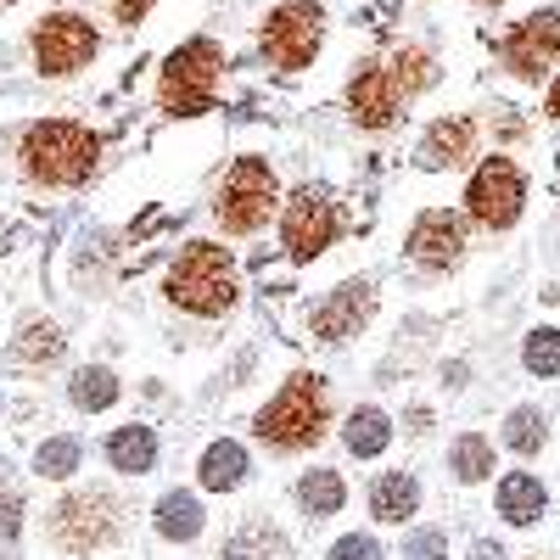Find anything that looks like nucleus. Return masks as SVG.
<instances>
[{
	"label": "nucleus",
	"instance_id": "obj_1",
	"mask_svg": "<svg viewBox=\"0 0 560 560\" xmlns=\"http://www.w3.org/2000/svg\"><path fill=\"white\" fill-rule=\"evenodd\" d=\"M96 158H102V140L68 118H45L23 135V174L39 185H79L90 179Z\"/></svg>",
	"mask_w": 560,
	"mask_h": 560
},
{
	"label": "nucleus",
	"instance_id": "obj_2",
	"mask_svg": "<svg viewBox=\"0 0 560 560\" xmlns=\"http://www.w3.org/2000/svg\"><path fill=\"white\" fill-rule=\"evenodd\" d=\"M325 415H331V409H325V382L303 370V376H292L258 409L253 432L264 443H275V448H308V443L325 438Z\"/></svg>",
	"mask_w": 560,
	"mask_h": 560
},
{
	"label": "nucleus",
	"instance_id": "obj_3",
	"mask_svg": "<svg viewBox=\"0 0 560 560\" xmlns=\"http://www.w3.org/2000/svg\"><path fill=\"white\" fill-rule=\"evenodd\" d=\"M168 298L191 314H224L236 303V258L213 242H191L168 269Z\"/></svg>",
	"mask_w": 560,
	"mask_h": 560
},
{
	"label": "nucleus",
	"instance_id": "obj_4",
	"mask_svg": "<svg viewBox=\"0 0 560 560\" xmlns=\"http://www.w3.org/2000/svg\"><path fill=\"white\" fill-rule=\"evenodd\" d=\"M224 51L213 39H185L179 51L163 62V84H158V102L174 118H197L213 107V84H219Z\"/></svg>",
	"mask_w": 560,
	"mask_h": 560
},
{
	"label": "nucleus",
	"instance_id": "obj_5",
	"mask_svg": "<svg viewBox=\"0 0 560 560\" xmlns=\"http://www.w3.org/2000/svg\"><path fill=\"white\" fill-rule=\"evenodd\" d=\"M275 197H280L275 191V168L264 158H242L236 168L224 174V191H219L213 213H219V224L230 230V236H253V230L269 219Z\"/></svg>",
	"mask_w": 560,
	"mask_h": 560
},
{
	"label": "nucleus",
	"instance_id": "obj_6",
	"mask_svg": "<svg viewBox=\"0 0 560 560\" xmlns=\"http://www.w3.org/2000/svg\"><path fill=\"white\" fill-rule=\"evenodd\" d=\"M319 39H325V12L314 0H287V7H275L269 23H264V51H269L275 68H308Z\"/></svg>",
	"mask_w": 560,
	"mask_h": 560
},
{
	"label": "nucleus",
	"instance_id": "obj_7",
	"mask_svg": "<svg viewBox=\"0 0 560 560\" xmlns=\"http://www.w3.org/2000/svg\"><path fill=\"white\" fill-rule=\"evenodd\" d=\"M522 202H527V185H522V168L510 163V158H488L471 174V185H465V208H471V219L488 224V230L516 224Z\"/></svg>",
	"mask_w": 560,
	"mask_h": 560
},
{
	"label": "nucleus",
	"instance_id": "obj_8",
	"mask_svg": "<svg viewBox=\"0 0 560 560\" xmlns=\"http://www.w3.org/2000/svg\"><path fill=\"white\" fill-rule=\"evenodd\" d=\"M280 242H287V258H292V264H314L325 247L337 242V208H331V197L314 191V185H303V191L287 202Z\"/></svg>",
	"mask_w": 560,
	"mask_h": 560
},
{
	"label": "nucleus",
	"instance_id": "obj_9",
	"mask_svg": "<svg viewBox=\"0 0 560 560\" xmlns=\"http://www.w3.org/2000/svg\"><path fill=\"white\" fill-rule=\"evenodd\" d=\"M118 533V504L107 493H68L51 516V538L68 549V555H90L102 549L107 538Z\"/></svg>",
	"mask_w": 560,
	"mask_h": 560
},
{
	"label": "nucleus",
	"instance_id": "obj_10",
	"mask_svg": "<svg viewBox=\"0 0 560 560\" xmlns=\"http://www.w3.org/2000/svg\"><path fill=\"white\" fill-rule=\"evenodd\" d=\"M90 57H96V28H90V18L57 12V18H45V23L34 28V62H39V73L68 79V73H79Z\"/></svg>",
	"mask_w": 560,
	"mask_h": 560
},
{
	"label": "nucleus",
	"instance_id": "obj_11",
	"mask_svg": "<svg viewBox=\"0 0 560 560\" xmlns=\"http://www.w3.org/2000/svg\"><path fill=\"white\" fill-rule=\"evenodd\" d=\"M555 57H560V12H533L504 39V68L516 79H538Z\"/></svg>",
	"mask_w": 560,
	"mask_h": 560
},
{
	"label": "nucleus",
	"instance_id": "obj_12",
	"mask_svg": "<svg viewBox=\"0 0 560 560\" xmlns=\"http://www.w3.org/2000/svg\"><path fill=\"white\" fill-rule=\"evenodd\" d=\"M370 308H376V292H370V280H342V287L314 308L308 325H314V337H319V342H348V337H359V325L370 319Z\"/></svg>",
	"mask_w": 560,
	"mask_h": 560
},
{
	"label": "nucleus",
	"instance_id": "obj_13",
	"mask_svg": "<svg viewBox=\"0 0 560 560\" xmlns=\"http://www.w3.org/2000/svg\"><path fill=\"white\" fill-rule=\"evenodd\" d=\"M398 102H404V84L393 79V68H359L353 84H348V107L364 129H387L398 118Z\"/></svg>",
	"mask_w": 560,
	"mask_h": 560
},
{
	"label": "nucleus",
	"instance_id": "obj_14",
	"mask_svg": "<svg viewBox=\"0 0 560 560\" xmlns=\"http://www.w3.org/2000/svg\"><path fill=\"white\" fill-rule=\"evenodd\" d=\"M459 247H465V224H459L454 213H443V208L420 213L415 230H409V258H415L420 269H448V264L459 258Z\"/></svg>",
	"mask_w": 560,
	"mask_h": 560
},
{
	"label": "nucleus",
	"instance_id": "obj_15",
	"mask_svg": "<svg viewBox=\"0 0 560 560\" xmlns=\"http://www.w3.org/2000/svg\"><path fill=\"white\" fill-rule=\"evenodd\" d=\"M477 140V124L471 118H443L427 129V140H420V168H454L465 152H471Z\"/></svg>",
	"mask_w": 560,
	"mask_h": 560
},
{
	"label": "nucleus",
	"instance_id": "obj_16",
	"mask_svg": "<svg viewBox=\"0 0 560 560\" xmlns=\"http://www.w3.org/2000/svg\"><path fill=\"white\" fill-rule=\"evenodd\" d=\"M499 516H504L510 527H533V522L544 516V482L527 477V471H510V477L499 482Z\"/></svg>",
	"mask_w": 560,
	"mask_h": 560
},
{
	"label": "nucleus",
	"instance_id": "obj_17",
	"mask_svg": "<svg viewBox=\"0 0 560 560\" xmlns=\"http://www.w3.org/2000/svg\"><path fill=\"white\" fill-rule=\"evenodd\" d=\"M415 510H420V488H415L409 471H387L376 488H370V516L376 522H404V516H415Z\"/></svg>",
	"mask_w": 560,
	"mask_h": 560
},
{
	"label": "nucleus",
	"instance_id": "obj_18",
	"mask_svg": "<svg viewBox=\"0 0 560 560\" xmlns=\"http://www.w3.org/2000/svg\"><path fill=\"white\" fill-rule=\"evenodd\" d=\"M242 482H247V448L230 443V438H219V443L202 454V488H208V493H230V488H242Z\"/></svg>",
	"mask_w": 560,
	"mask_h": 560
},
{
	"label": "nucleus",
	"instance_id": "obj_19",
	"mask_svg": "<svg viewBox=\"0 0 560 560\" xmlns=\"http://www.w3.org/2000/svg\"><path fill=\"white\" fill-rule=\"evenodd\" d=\"M62 353H68V337L57 331L51 319H28L23 331H18V342H12V359H18V364H28V370L57 364Z\"/></svg>",
	"mask_w": 560,
	"mask_h": 560
},
{
	"label": "nucleus",
	"instance_id": "obj_20",
	"mask_svg": "<svg viewBox=\"0 0 560 560\" xmlns=\"http://www.w3.org/2000/svg\"><path fill=\"white\" fill-rule=\"evenodd\" d=\"M107 459H113V471H129V477L152 471V459H158L152 427H124V432H113V438H107Z\"/></svg>",
	"mask_w": 560,
	"mask_h": 560
},
{
	"label": "nucleus",
	"instance_id": "obj_21",
	"mask_svg": "<svg viewBox=\"0 0 560 560\" xmlns=\"http://www.w3.org/2000/svg\"><path fill=\"white\" fill-rule=\"evenodd\" d=\"M219 560H292V544L280 538L275 527H264V522H247L236 538L219 549Z\"/></svg>",
	"mask_w": 560,
	"mask_h": 560
},
{
	"label": "nucleus",
	"instance_id": "obj_22",
	"mask_svg": "<svg viewBox=\"0 0 560 560\" xmlns=\"http://www.w3.org/2000/svg\"><path fill=\"white\" fill-rule=\"evenodd\" d=\"M158 533H163L168 544H191V538L202 533V504H197V493H163V499H158Z\"/></svg>",
	"mask_w": 560,
	"mask_h": 560
},
{
	"label": "nucleus",
	"instance_id": "obj_23",
	"mask_svg": "<svg viewBox=\"0 0 560 560\" xmlns=\"http://www.w3.org/2000/svg\"><path fill=\"white\" fill-rule=\"evenodd\" d=\"M342 443L359 454V459H370V454H382L387 443H393V427H387V415L382 409H353L348 415V427H342Z\"/></svg>",
	"mask_w": 560,
	"mask_h": 560
},
{
	"label": "nucleus",
	"instance_id": "obj_24",
	"mask_svg": "<svg viewBox=\"0 0 560 560\" xmlns=\"http://www.w3.org/2000/svg\"><path fill=\"white\" fill-rule=\"evenodd\" d=\"M298 499H303L308 516H337L348 493H342V477H337V471H308V477L298 482Z\"/></svg>",
	"mask_w": 560,
	"mask_h": 560
},
{
	"label": "nucleus",
	"instance_id": "obj_25",
	"mask_svg": "<svg viewBox=\"0 0 560 560\" xmlns=\"http://www.w3.org/2000/svg\"><path fill=\"white\" fill-rule=\"evenodd\" d=\"M68 393H73V404L79 409H107V404H118V376L113 370H79V376L68 382Z\"/></svg>",
	"mask_w": 560,
	"mask_h": 560
},
{
	"label": "nucleus",
	"instance_id": "obj_26",
	"mask_svg": "<svg viewBox=\"0 0 560 560\" xmlns=\"http://www.w3.org/2000/svg\"><path fill=\"white\" fill-rule=\"evenodd\" d=\"M454 477H459V482H482V477H493V443L477 438V432H465V438L454 443Z\"/></svg>",
	"mask_w": 560,
	"mask_h": 560
},
{
	"label": "nucleus",
	"instance_id": "obj_27",
	"mask_svg": "<svg viewBox=\"0 0 560 560\" xmlns=\"http://www.w3.org/2000/svg\"><path fill=\"white\" fill-rule=\"evenodd\" d=\"M34 471L39 477H73L79 471V443L73 438H45L34 454Z\"/></svg>",
	"mask_w": 560,
	"mask_h": 560
},
{
	"label": "nucleus",
	"instance_id": "obj_28",
	"mask_svg": "<svg viewBox=\"0 0 560 560\" xmlns=\"http://www.w3.org/2000/svg\"><path fill=\"white\" fill-rule=\"evenodd\" d=\"M504 443L516 448V454H538V448H544V415H538V409H510Z\"/></svg>",
	"mask_w": 560,
	"mask_h": 560
},
{
	"label": "nucleus",
	"instance_id": "obj_29",
	"mask_svg": "<svg viewBox=\"0 0 560 560\" xmlns=\"http://www.w3.org/2000/svg\"><path fill=\"white\" fill-rule=\"evenodd\" d=\"M522 364L533 370V376H560V331H533L527 348H522Z\"/></svg>",
	"mask_w": 560,
	"mask_h": 560
},
{
	"label": "nucleus",
	"instance_id": "obj_30",
	"mask_svg": "<svg viewBox=\"0 0 560 560\" xmlns=\"http://www.w3.org/2000/svg\"><path fill=\"white\" fill-rule=\"evenodd\" d=\"M393 79H398L404 90H427V84H432V57L409 45V51H398V57H393Z\"/></svg>",
	"mask_w": 560,
	"mask_h": 560
},
{
	"label": "nucleus",
	"instance_id": "obj_31",
	"mask_svg": "<svg viewBox=\"0 0 560 560\" xmlns=\"http://www.w3.org/2000/svg\"><path fill=\"white\" fill-rule=\"evenodd\" d=\"M404 560H448V538L438 527H420L404 538Z\"/></svg>",
	"mask_w": 560,
	"mask_h": 560
},
{
	"label": "nucleus",
	"instance_id": "obj_32",
	"mask_svg": "<svg viewBox=\"0 0 560 560\" xmlns=\"http://www.w3.org/2000/svg\"><path fill=\"white\" fill-rule=\"evenodd\" d=\"M18 527H23V499L12 482H0V538H18Z\"/></svg>",
	"mask_w": 560,
	"mask_h": 560
},
{
	"label": "nucleus",
	"instance_id": "obj_33",
	"mask_svg": "<svg viewBox=\"0 0 560 560\" xmlns=\"http://www.w3.org/2000/svg\"><path fill=\"white\" fill-rule=\"evenodd\" d=\"M331 560H382V549H376V538H364V533H348L337 549H331Z\"/></svg>",
	"mask_w": 560,
	"mask_h": 560
},
{
	"label": "nucleus",
	"instance_id": "obj_34",
	"mask_svg": "<svg viewBox=\"0 0 560 560\" xmlns=\"http://www.w3.org/2000/svg\"><path fill=\"white\" fill-rule=\"evenodd\" d=\"M113 12H118V23H140L152 12V0H113Z\"/></svg>",
	"mask_w": 560,
	"mask_h": 560
},
{
	"label": "nucleus",
	"instance_id": "obj_35",
	"mask_svg": "<svg viewBox=\"0 0 560 560\" xmlns=\"http://www.w3.org/2000/svg\"><path fill=\"white\" fill-rule=\"evenodd\" d=\"M471 560H504V549H499V544H488V538H482V544H477V549H471Z\"/></svg>",
	"mask_w": 560,
	"mask_h": 560
},
{
	"label": "nucleus",
	"instance_id": "obj_36",
	"mask_svg": "<svg viewBox=\"0 0 560 560\" xmlns=\"http://www.w3.org/2000/svg\"><path fill=\"white\" fill-rule=\"evenodd\" d=\"M549 118H560V79L549 84Z\"/></svg>",
	"mask_w": 560,
	"mask_h": 560
},
{
	"label": "nucleus",
	"instance_id": "obj_37",
	"mask_svg": "<svg viewBox=\"0 0 560 560\" xmlns=\"http://www.w3.org/2000/svg\"><path fill=\"white\" fill-rule=\"evenodd\" d=\"M488 7H499V0H488Z\"/></svg>",
	"mask_w": 560,
	"mask_h": 560
}]
</instances>
